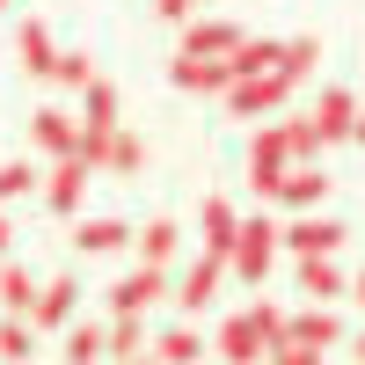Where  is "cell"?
I'll use <instances>...</instances> for the list:
<instances>
[{"instance_id":"6da1fadb","label":"cell","mask_w":365,"mask_h":365,"mask_svg":"<svg viewBox=\"0 0 365 365\" xmlns=\"http://www.w3.org/2000/svg\"><path fill=\"white\" fill-rule=\"evenodd\" d=\"M285 168H292V132H285V125H263V132L249 139V190L270 205V197H278V182H285Z\"/></svg>"},{"instance_id":"7a4b0ae2","label":"cell","mask_w":365,"mask_h":365,"mask_svg":"<svg viewBox=\"0 0 365 365\" xmlns=\"http://www.w3.org/2000/svg\"><path fill=\"white\" fill-rule=\"evenodd\" d=\"M278 241H285V227L270 220V212H256V220H241V241H234V278L241 285H263V270H270V256H278Z\"/></svg>"},{"instance_id":"3957f363","label":"cell","mask_w":365,"mask_h":365,"mask_svg":"<svg viewBox=\"0 0 365 365\" xmlns=\"http://www.w3.org/2000/svg\"><path fill=\"white\" fill-rule=\"evenodd\" d=\"M227 270H234V263H227L220 249H205V256H197L190 270H182V285H175V307H182V314H205L212 299H220V285H227Z\"/></svg>"},{"instance_id":"277c9868","label":"cell","mask_w":365,"mask_h":365,"mask_svg":"<svg viewBox=\"0 0 365 365\" xmlns=\"http://www.w3.org/2000/svg\"><path fill=\"white\" fill-rule=\"evenodd\" d=\"M220 351L227 365H256V358H270V336H263V322H256V307H241V314H227L220 322Z\"/></svg>"},{"instance_id":"5b68a950","label":"cell","mask_w":365,"mask_h":365,"mask_svg":"<svg viewBox=\"0 0 365 365\" xmlns=\"http://www.w3.org/2000/svg\"><path fill=\"white\" fill-rule=\"evenodd\" d=\"M29 322H37V336H66V329L81 322V285L73 278H44V292H37V307H29Z\"/></svg>"},{"instance_id":"8992f818","label":"cell","mask_w":365,"mask_h":365,"mask_svg":"<svg viewBox=\"0 0 365 365\" xmlns=\"http://www.w3.org/2000/svg\"><path fill=\"white\" fill-rule=\"evenodd\" d=\"M292 103V81L285 73H256V81H234L227 88V110L234 117H263V110H285Z\"/></svg>"},{"instance_id":"52a82bcc","label":"cell","mask_w":365,"mask_h":365,"mask_svg":"<svg viewBox=\"0 0 365 365\" xmlns=\"http://www.w3.org/2000/svg\"><path fill=\"white\" fill-rule=\"evenodd\" d=\"M154 299H168V270H154V263H139V270H125V278L110 285V307L117 314H146Z\"/></svg>"},{"instance_id":"ba28073f","label":"cell","mask_w":365,"mask_h":365,"mask_svg":"<svg viewBox=\"0 0 365 365\" xmlns=\"http://www.w3.org/2000/svg\"><path fill=\"white\" fill-rule=\"evenodd\" d=\"M88 175H96V168H88L81 154L51 161V168H44V205H51V212H81V197H88Z\"/></svg>"},{"instance_id":"9c48e42d","label":"cell","mask_w":365,"mask_h":365,"mask_svg":"<svg viewBox=\"0 0 365 365\" xmlns=\"http://www.w3.org/2000/svg\"><path fill=\"white\" fill-rule=\"evenodd\" d=\"M168 81L190 88V96H227V88H234V66H227V58H190V51H182L175 66H168Z\"/></svg>"},{"instance_id":"30bf717a","label":"cell","mask_w":365,"mask_h":365,"mask_svg":"<svg viewBox=\"0 0 365 365\" xmlns=\"http://www.w3.org/2000/svg\"><path fill=\"white\" fill-rule=\"evenodd\" d=\"M285 249H292V256H336V249H344V227L322 220V212H299V220L285 227Z\"/></svg>"},{"instance_id":"8fae6325","label":"cell","mask_w":365,"mask_h":365,"mask_svg":"<svg viewBox=\"0 0 365 365\" xmlns=\"http://www.w3.org/2000/svg\"><path fill=\"white\" fill-rule=\"evenodd\" d=\"M314 125H322V146L351 139L358 132V96H351V88H322V96H314Z\"/></svg>"},{"instance_id":"7c38bea8","label":"cell","mask_w":365,"mask_h":365,"mask_svg":"<svg viewBox=\"0 0 365 365\" xmlns=\"http://www.w3.org/2000/svg\"><path fill=\"white\" fill-rule=\"evenodd\" d=\"M329 197V175L314 168V161H292L285 168V182H278V197H270V205H285V212H314Z\"/></svg>"},{"instance_id":"4fadbf2b","label":"cell","mask_w":365,"mask_h":365,"mask_svg":"<svg viewBox=\"0 0 365 365\" xmlns=\"http://www.w3.org/2000/svg\"><path fill=\"white\" fill-rule=\"evenodd\" d=\"M299 292L314 307H329V299H351V278L336 270V256H299Z\"/></svg>"},{"instance_id":"5bb4252c","label":"cell","mask_w":365,"mask_h":365,"mask_svg":"<svg viewBox=\"0 0 365 365\" xmlns=\"http://www.w3.org/2000/svg\"><path fill=\"white\" fill-rule=\"evenodd\" d=\"M29 139H37L51 161H66L73 139H81V117H66V110H37V117H29Z\"/></svg>"},{"instance_id":"9a60e30c","label":"cell","mask_w":365,"mask_h":365,"mask_svg":"<svg viewBox=\"0 0 365 365\" xmlns=\"http://www.w3.org/2000/svg\"><path fill=\"white\" fill-rule=\"evenodd\" d=\"M241 37H249V29H234V22H190V29H182V51H190V58H227Z\"/></svg>"},{"instance_id":"2e32d148","label":"cell","mask_w":365,"mask_h":365,"mask_svg":"<svg viewBox=\"0 0 365 365\" xmlns=\"http://www.w3.org/2000/svg\"><path fill=\"white\" fill-rule=\"evenodd\" d=\"M278 37H241L234 51H227V66H234V81H256V73H278Z\"/></svg>"},{"instance_id":"e0dca14e","label":"cell","mask_w":365,"mask_h":365,"mask_svg":"<svg viewBox=\"0 0 365 365\" xmlns=\"http://www.w3.org/2000/svg\"><path fill=\"white\" fill-rule=\"evenodd\" d=\"M125 241H139L125 220H81V227H73V249H81V256H117Z\"/></svg>"},{"instance_id":"ac0fdd59","label":"cell","mask_w":365,"mask_h":365,"mask_svg":"<svg viewBox=\"0 0 365 365\" xmlns=\"http://www.w3.org/2000/svg\"><path fill=\"white\" fill-rule=\"evenodd\" d=\"M58 358H66V365H96V358H110V329H103V322H73L66 336H58Z\"/></svg>"},{"instance_id":"d6986e66","label":"cell","mask_w":365,"mask_h":365,"mask_svg":"<svg viewBox=\"0 0 365 365\" xmlns=\"http://www.w3.org/2000/svg\"><path fill=\"white\" fill-rule=\"evenodd\" d=\"M285 336L314 344V351H336V344H344V322L329 314V307H307V314H292V322H285Z\"/></svg>"},{"instance_id":"ffe728a7","label":"cell","mask_w":365,"mask_h":365,"mask_svg":"<svg viewBox=\"0 0 365 365\" xmlns=\"http://www.w3.org/2000/svg\"><path fill=\"white\" fill-rule=\"evenodd\" d=\"M205 249H220V256H234V241H241V212L227 205V197H205Z\"/></svg>"},{"instance_id":"44dd1931","label":"cell","mask_w":365,"mask_h":365,"mask_svg":"<svg viewBox=\"0 0 365 365\" xmlns=\"http://www.w3.org/2000/svg\"><path fill=\"white\" fill-rule=\"evenodd\" d=\"M175 249H182V227H175V220H146V227H139V263L168 270V263H175Z\"/></svg>"},{"instance_id":"7402d4cb","label":"cell","mask_w":365,"mask_h":365,"mask_svg":"<svg viewBox=\"0 0 365 365\" xmlns=\"http://www.w3.org/2000/svg\"><path fill=\"white\" fill-rule=\"evenodd\" d=\"M15 51H22V66H29V73H44V81H51L58 44H51V29H44V22H22V29H15Z\"/></svg>"},{"instance_id":"603a6c76","label":"cell","mask_w":365,"mask_h":365,"mask_svg":"<svg viewBox=\"0 0 365 365\" xmlns=\"http://www.w3.org/2000/svg\"><path fill=\"white\" fill-rule=\"evenodd\" d=\"M154 358H161V365H197V358H205V336H197L190 322H175V329L154 336Z\"/></svg>"},{"instance_id":"cb8c5ba5","label":"cell","mask_w":365,"mask_h":365,"mask_svg":"<svg viewBox=\"0 0 365 365\" xmlns=\"http://www.w3.org/2000/svg\"><path fill=\"white\" fill-rule=\"evenodd\" d=\"M0 358H8V365H29V358H37V322H29V314H8V322H0Z\"/></svg>"},{"instance_id":"d4e9b609","label":"cell","mask_w":365,"mask_h":365,"mask_svg":"<svg viewBox=\"0 0 365 365\" xmlns=\"http://www.w3.org/2000/svg\"><path fill=\"white\" fill-rule=\"evenodd\" d=\"M37 292H44V285H29L22 263H0V307H8V314H29V307H37Z\"/></svg>"},{"instance_id":"484cf974","label":"cell","mask_w":365,"mask_h":365,"mask_svg":"<svg viewBox=\"0 0 365 365\" xmlns=\"http://www.w3.org/2000/svg\"><path fill=\"white\" fill-rule=\"evenodd\" d=\"M81 125H96V132H117V88H110V81L81 88Z\"/></svg>"},{"instance_id":"4316f807","label":"cell","mask_w":365,"mask_h":365,"mask_svg":"<svg viewBox=\"0 0 365 365\" xmlns=\"http://www.w3.org/2000/svg\"><path fill=\"white\" fill-rule=\"evenodd\" d=\"M314 58H322V44H314V37H292V44L278 51V73H285V81L299 88V81H307V73H314Z\"/></svg>"},{"instance_id":"83f0119b","label":"cell","mask_w":365,"mask_h":365,"mask_svg":"<svg viewBox=\"0 0 365 365\" xmlns=\"http://www.w3.org/2000/svg\"><path fill=\"white\" fill-rule=\"evenodd\" d=\"M110 358H146V322L139 314H117L110 322Z\"/></svg>"},{"instance_id":"f1b7e54d","label":"cell","mask_w":365,"mask_h":365,"mask_svg":"<svg viewBox=\"0 0 365 365\" xmlns=\"http://www.w3.org/2000/svg\"><path fill=\"white\" fill-rule=\"evenodd\" d=\"M51 81H58V88H96L103 73H96V58H88V51H58V66H51Z\"/></svg>"},{"instance_id":"f546056e","label":"cell","mask_w":365,"mask_h":365,"mask_svg":"<svg viewBox=\"0 0 365 365\" xmlns=\"http://www.w3.org/2000/svg\"><path fill=\"white\" fill-rule=\"evenodd\" d=\"M139 168H146V146H139L132 132H117V139H110V161H103V175H139Z\"/></svg>"},{"instance_id":"4dcf8cb0","label":"cell","mask_w":365,"mask_h":365,"mask_svg":"<svg viewBox=\"0 0 365 365\" xmlns=\"http://www.w3.org/2000/svg\"><path fill=\"white\" fill-rule=\"evenodd\" d=\"M37 168H29V161H0V205H15V197H29V190H37Z\"/></svg>"},{"instance_id":"1f68e13d","label":"cell","mask_w":365,"mask_h":365,"mask_svg":"<svg viewBox=\"0 0 365 365\" xmlns=\"http://www.w3.org/2000/svg\"><path fill=\"white\" fill-rule=\"evenodd\" d=\"M285 132H292V161H314V154H322V125H314V110H307V117H285Z\"/></svg>"},{"instance_id":"d6a6232c","label":"cell","mask_w":365,"mask_h":365,"mask_svg":"<svg viewBox=\"0 0 365 365\" xmlns=\"http://www.w3.org/2000/svg\"><path fill=\"white\" fill-rule=\"evenodd\" d=\"M263 365H322V351H314V344H299V336H278Z\"/></svg>"},{"instance_id":"836d02e7","label":"cell","mask_w":365,"mask_h":365,"mask_svg":"<svg viewBox=\"0 0 365 365\" xmlns=\"http://www.w3.org/2000/svg\"><path fill=\"white\" fill-rule=\"evenodd\" d=\"M110 139H117V132H96V125H81V139H73V154H81L88 168H103V161H110Z\"/></svg>"},{"instance_id":"e575fe53","label":"cell","mask_w":365,"mask_h":365,"mask_svg":"<svg viewBox=\"0 0 365 365\" xmlns=\"http://www.w3.org/2000/svg\"><path fill=\"white\" fill-rule=\"evenodd\" d=\"M256 322H263V336H270V344H278V336H285V322H292V314L278 307V299H256Z\"/></svg>"},{"instance_id":"d590c367","label":"cell","mask_w":365,"mask_h":365,"mask_svg":"<svg viewBox=\"0 0 365 365\" xmlns=\"http://www.w3.org/2000/svg\"><path fill=\"white\" fill-rule=\"evenodd\" d=\"M190 8H197V0H154V15H161V22H190Z\"/></svg>"},{"instance_id":"8d00e7d4","label":"cell","mask_w":365,"mask_h":365,"mask_svg":"<svg viewBox=\"0 0 365 365\" xmlns=\"http://www.w3.org/2000/svg\"><path fill=\"white\" fill-rule=\"evenodd\" d=\"M8 249H15V227H8V212H0V263H8Z\"/></svg>"},{"instance_id":"74e56055","label":"cell","mask_w":365,"mask_h":365,"mask_svg":"<svg viewBox=\"0 0 365 365\" xmlns=\"http://www.w3.org/2000/svg\"><path fill=\"white\" fill-rule=\"evenodd\" d=\"M351 299H358V307H365V270H358V278H351Z\"/></svg>"},{"instance_id":"f35d334b","label":"cell","mask_w":365,"mask_h":365,"mask_svg":"<svg viewBox=\"0 0 365 365\" xmlns=\"http://www.w3.org/2000/svg\"><path fill=\"white\" fill-rule=\"evenodd\" d=\"M351 139H358V146H365V103H358V132H351Z\"/></svg>"},{"instance_id":"ab89813d","label":"cell","mask_w":365,"mask_h":365,"mask_svg":"<svg viewBox=\"0 0 365 365\" xmlns=\"http://www.w3.org/2000/svg\"><path fill=\"white\" fill-rule=\"evenodd\" d=\"M125 365H161V358H125Z\"/></svg>"},{"instance_id":"60d3db41","label":"cell","mask_w":365,"mask_h":365,"mask_svg":"<svg viewBox=\"0 0 365 365\" xmlns=\"http://www.w3.org/2000/svg\"><path fill=\"white\" fill-rule=\"evenodd\" d=\"M358 358H365V336H358Z\"/></svg>"},{"instance_id":"b9f144b4","label":"cell","mask_w":365,"mask_h":365,"mask_svg":"<svg viewBox=\"0 0 365 365\" xmlns=\"http://www.w3.org/2000/svg\"><path fill=\"white\" fill-rule=\"evenodd\" d=\"M0 8H8V0H0Z\"/></svg>"}]
</instances>
